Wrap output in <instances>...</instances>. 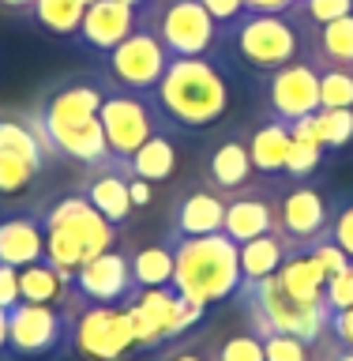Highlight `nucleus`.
Returning a JSON list of instances; mask_svg holds the SVG:
<instances>
[{
  "mask_svg": "<svg viewBox=\"0 0 353 361\" xmlns=\"http://www.w3.org/2000/svg\"><path fill=\"white\" fill-rule=\"evenodd\" d=\"M151 102L166 124L188 132L214 128L230 113V75L214 56H173L151 90Z\"/></svg>",
  "mask_w": 353,
  "mask_h": 361,
  "instance_id": "f257e3e1",
  "label": "nucleus"
},
{
  "mask_svg": "<svg viewBox=\"0 0 353 361\" xmlns=\"http://www.w3.org/2000/svg\"><path fill=\"white\" fill-rule=\"evenodd\" d=\"M244 275L237 259V241H230L222 230L203 237H173V290L192 305L230 301L241 293Z\"/></svg>",
  "mask_w": 353,
  "mask_h": 361,
  "instance_id": "f03ea898",
  "label": "nucleus"
},
{
  "mask_svg": "<svg viewBox=\"0 0 353 361\" xmlns=\"http://www.w3.org/2000/svg\"><path fill=\"white\" fill-rule=\"evenodd\" d=\"M237 298L244 301L248 316H252V331L256 335H267V331H286V335H297L304 343H320L327 335V320H331V309L327 301H297L282 290L278 282V271L259 282H244Z\"/></svg>",
  "mask_w": 353,
  "mask_h": 361,
  "instance_id": "7ed1b4c3",
  "label": "nucleus"
},
{
  "mask_svg": "<svg viewBox=\"0 0 353 361\" xmlns=\"http://www.w3.org/2000/svg\"><path fill=\"white\" fill-rule=\"evenodd\" d=\"M230 45L241 56V64L256 72H278L290 61L304 56V30L293 16H267V11H244L237 23H230Z\"/></svg>",
  "mask_w": 353,
  "mask_h": 361,
  "instance_id": "20e7f679",
  "label": "nucleus"
},
{
  "mask_svg": "<svg viewBox=\"0 0 353 361\" xmlns=\"http://www.w3.org/2000/svg\"><path fill=\"white\" fill-rule=\"evenodd\" d=\"M140 27L151 30L169 56H211L222 38V23L203 8V0H147Z\"/></svg>",
  "mask_w": 353,
  "mask_h": 361,
  "instance_id": "39448f33",
  "label": "nucleus"
},
{
  "mask_svg": "<svg viewBox=\"0 0 353 361\" xmlns=\"http://www.w3.org/2000/svg\"><path fill=\"white\" fill-rule=\"evenodd\" d=\"M128 320H132V331H135V346L140 354H151V350H162L166 343H173L196 327L203 320L199 305H192L188 298H180L173 286H154V290H135L128 301Z\"/></svg>",
  "mask_w": 353,
  "mask_h": 361,
  "instance_id": "423d86ee",
  "label": "nucleus"
},
{
  "mask_svg": "<svg viewBox=\"0 0 353 361\" xmlns=\"http://www.w3.org/2000/svg\"><path fill=\"white\" fill-rule=\"evenodd\" d=\"M98 121H101V128H106L109 154L120 158V162H128L154 132H166L162 128L166 117L158 113L151 94H135V90H124L117 83H106Z\"/></svg>",
  "mask_w": 353,
  "mask_h": 361,
  "instance_id": "0eeeda50",
  "label": "nucleus"
},
{
  "mask_svg": "<svg viewBox=\"0 0 353 361\" xmlns=\"http://www.w3.org/2000/svg\"><path fill=\"white\" fill-rule=\"evenodd\" d=\"M68 350H75L87 361H128L140 354L135 331L124 305H83L72 312V335Z\"/></svg>",
  "mask_w": 353,
  "mask_h": 361,
  "instance_id": "6e6552de",
  "label": "nucleus"
},
{
  "mask_svg": "<svg viewBox=\"0 0 353 361\" xmlns=\"http://www.w3.org/2000/svg\"><path fill=\"white\" fill-rule=\"evenodd\" d=\"M72 312L64 305H30L19 301L8 309V354L11 357H49L68 350Z\"/></svg>",
  "mask_w": 353,
  "mask_h": 361,
  "instance_id": "1a4fd4ad",
  "label": "nucleus"
},
{
  "mask_svg": "<svg viewBox=\"0 0 353 361\" xmlns=\"http://www.w3.org/2000/svg\"><path fill=\"white\" fill-rule=\"evenodd\" d=\"M42 226L45 230H61L83 248V256H98L106 248H117V226L109 219H101V211L90 203L83 192H68V196L53 200L42 211Z\"/></svg>",
  "mask_w": 353,
  "mask_h": 361,
  "instance_id": "9d476101",
  "label": "nucleus"
},
{
  "mask_svg": "<svg viewBox=\"0 0 353 361\" xmlns=\"http://www.w3.org/2000/svg\"><path fill=\"white\" fill-rule=\"evenodd\" d=\"M106 61H109V83H117L124 90H135V94H151L173 56L166 53V45L158 42L151 30L140 27L135 34H128L117 49H109Z\"/></svg>",
  "mask_w": 353,
  "mask_h": 361,
  "instance_id": "9b49d317",
  "label": "nucleus"
},
{
  "mask_svg": "<svg viewBox=\"0 0 353 361\" xmlns=\"http://www.w3.org/2000/svg\"><path fill=\"white\" fill-rule=\"evenodd\" d=\"M264 94H267V113L275 121L293 124V121L309 117V113L320 109V68L304 53L297 61H290L286 68L267 75Z\"/></svg>",
  "mask_w": 353,
  "mask_h": 361,
  "instance_id": "f8f14e48",
  "label": "nucleus"
},
{
  "mask_svg": "<svg viewBox=\"0 0 353 361\" xmlns=\"http://www.w3.org/2000/svg\"><path fill=\"white\" fill-rule=\"evenodd\" d=\"M135 290L140 286L132 279V264L120 248L90 256L72 275V298H79L83 305H124Z\"/></svg>",
  "mask_w": 353,
  "mask_h": 361,
  "instance_id": "ddd939ff",
  "label": "nucleus"
},
{
  "mask_svg": "<svg viewBox=\"0 0 353 361\" xmlns=\"http://www.w3.org/2000/svg\"><path fill=\"white\" fill-rule=\"evenodd\" d=\"M331 226V203L323 200L320 188L312 185H297L290 188L278 203V233L290 241V248H304L316 237L327 233Z\"/></svg>",
  "mask_w": 353,
  "mask_h": 361,
  "instance_id": "4468645a",
  "label": "nucleus"
},
{
  "mask_svg": "<svg viewBox=\"0 0 353 361\" xmlns=\"http://www.w3.org/2000/svg\"><path fill=\"white\" fill-rule=\"evenodd\" d=\"M135 30H140V8L120 4V0H94L83 11V23H79L75 38L94 53H109Z\"/></svg>",
  "mask_w": 353,
  "mask_h": 361,
  "instance_id": "2eb2a0df",
  "label": "nucleus"
},
{
  "mask_svg": "<svg viewBox=\"0 0 353 361\" xmlns=\"http://www.w3.org/2000/svg\"><path fill=\"white\" fill-rule=\"evenodd\" d=\"M128 180H132L128 162L113 158V162H106V166H94V177L87 180L83 196L101 211V219H109L113 226H124L135 211L132 196H128Z\"/></svg>",
  "mask_w": 353,
  "mask_h": 361,
  "instance_id": "dca6fc26",
  "label": "nucleus"
},
{
  "mask_svg": "<svg viewBox=\"0 0 353 361\" xmlns=\"http://www.w3.org/2000/svg\"><path fill=\"white\" fill-rule=\"evenodd\" d=\"M45 259V230L42 214H11L0 219V264L27 267Z\"/></svg>",
  "mask_w": 353,
  "mask_h": 361,
  "instance_id": "f3484780",
  "label": "nucleus"
},
{
  "mask_svg": "<svg viewBox=\"0 0 353 361\" xmlns=\"http://www.w3.org/2000/svg\"><path fill=\"white\" fill-rule=\"evenodd\" d=\"M278 230V207L264 196H237L225 203V222H222V233L230 241L244 245L252 237H264V233H275Z\"/></svg>",
  "mask_w": 353,
  "mask_h": 361,
  "instance_id": "a211bd4d",
  "label": "nucleus"
},
{
  "mask_svg": "<svg viewBox=\"0 0 353 361\" xmlns=\"http://www.w3.org/2000/svg\"><path fill=\"white\" fill-rule=\"evenodd\" d=\"M290 147H293L290 124L267 117L264 124L252 128V135H248V158H252V169L264 173V177H278L282 169H286Z\"/></svg>",
  "mask_w": 353,
  "mask_h": 361,
  "instance_id": "6ab92c4d",
  "label": "nucleus"
},
{
  "mask_svg": "<svg viewBox=\"0 0 353 361\" xmlns=\"http://www.w3.org/2000/svg\"><path fill=\"white\" fill-rule=\"evenodd\" d=\"M225 222V203L214 192L199 188L188 192L173 211V237H203V233H218Z\"/></svg>",
  "mask_w": 353,
  "mask_h": 361,
  "instance_id": "aec40b11",
  "label": "nucleus"
},
{
  "mask_svg": "<svg viewBox=\"0 0 353 361\" xmlns=\"http://www.w3.org/2000/svg\"><path fill=\"white\" fill-rule=\"evenodd\" d=\"M290 252H293V248H290V241L278 230L275 233H264V237H252V241H244V245H237V259H241L244 282H259V279L275 275V271L286 264Z\"/></svg>",
  "mask_w": 353,
  "mask_h": 361,
  "instance_id": "412c9836",
  "label": "nucleus"
},
{
  "mask_svg": "<svg viewBox=\"0 0 353 361\" xmlns=\"http://www.w3.org/2000/svg\"><path fill=\"white\" fill-rule=\"evenodd\" d=\"M278 282L290 298L309 301V305L323 301V290H327V275L320 271V264H316L309 252H301V248H293L286 256V264L278 267Z\"/></svg>",
  "mask_w": 353,
  "mask_h": 361,
  "instance_id": "4be33fe9",
  "label": "nucleus"
},
{
  "mask_svg": "<svg viewBox=\"0 0 353 361\" xmlns=\"http://www.w3.org/2000/svg\"><path fill=\"white\" fill-rule=\"evenodd\" d=\"M19 298L30 305H64L72 298V282H68L53 264H27L19 267Z\"/></svg>",
  "mask_w": 353,
  "mask_h": 361,
  "instance_id": "5701e85b",
  "label": "nucleus"
},
{
  "mask_svg": "<svg viewBox=\"0 0 353 361\" xmlns=\"http://www.w3.org/2000/svg\"><path fill=\"white\" fill-rule=\"evenodd\" d=\"M128 169H132V177H140V180H169L173 177V169H177V147L173 140H169L166 132H154L151 140H147L140 151H135L128 158Z\"/></svg>",
  "mask_w": 353,
  "mask_h": 361,
  "instance_id": "b1692460",
  "label": "nucleus"
},
{
  "mask_svg": "<svg viewBox=\"0 0 353 361\" xmlns=\"http://www.w3.org/2000/svg\"><path fill=\"white\" fill-rule=\"evenodd\" d=\"M312 61L316 64H349L353 68V16H342L323 27H312Z\"/></svg>",
  "mask_w": 353,
  "mask_h": 361,
  "instance_id": "393cba45",
  "label": "nucleus"
},
{
  "mask_svg": "<svg viewBox=\"0 0 353 361\" xmlns=\"http://www.w3.org/2000/svg\"><path fill=\"white\" fill-rule=\"evenodd\" d=\"M252 158H248V143L241 140H225L214 147L211 154V180L218 188H244L248 177H252Z\"/></svg>",
  "mask_w": 353,
  "mask_h": 361,
  "instance_id": "a878e982",
  "label": "nucleus"
},
{
  "mask_svg": "<svg viewBox=\"0 0 353 361\" xmlns=\"http://www.w3.org/2000/svg\"><path fill=\"white\" fill-rule=\"evenodd\" d=\"M132 264V279L140 290H154V286H173V245H147L135 248L128 256Z\"/></svg>",
  "mask_w": 353,
  "mask_h": 361,
  "instance_id": "bb28decb",
  "label": "nucleus"
},
{
  "mask_svg": "<svg viewBox=\"0 0 353 361\" xmlns=\"http://www.w3.org/2000/svg\"><path fill=\"white\" fill-rule=\"evenodd\" d=\"M83 11H87L83 0H34L30 4L34 23L45 27L53 38H75L79 23H83Z\"/></svg>",
  "mask_w": 353,
  "mask_h": 361,
  "instance_id": "cd10ccee",
  "label": "nucleus"
},
{
  "mask_svg": "<svg viewBox=\"0 0 353 361\" xmlns=\"http://www.w3.org/2000/svg\"><path fill=\"white\" fill-rule=\"evenodd\" d=\"M0 151H8V154H19V158H27V162H34V166H45V147H42V140L34 135V128L30 124H23V121H16V117H0Z\"/></svg>",
  "mask_w": 353,
  "mask_h": 361,
  "instance_id": "c85d7f7f",
  "label": "nucleus"
},
{
  "mask_svg": "<svg viewBox=\"0 0 353 361\" xmlns=\"http://www.w3.org/2000/svg\"><path fill=\"white\" fill-rule=\"evenodd\" d=\"M316 68H320V109H353V68L349 64H316Z\"/></svg>",
  "mask_w": 353,
  "mask_h": 361,
  "instance_id": "c756f323",
  "label": "nucleus"
},
{
  "mask_svg": "<svg viewBox=\"0 0 353 361\" xmlns=\"http://www.w3.org/2000/svg\"><path fill=\"white\" fill-rule=\"evenodd\" d=\"M290 16L301 23V30L323 27V23H335V19H342V16H353V0H297V8H293Z\"/></svg>",
  "mask_w": 353,
  "mask_h": 361,
  "instance_id": "7c9ffc66",
  "label": "nucleus"
},
{
  "mask_svg": "<svg viewBox=\"0 0 353 361\" xmlns=\"http://www.w3.org/2000/svg\"><path fill=\"white\" fill-rule=\"evenodd\" d=\"M316 128H320V143L342 151L353 140V109H316Z\"/></svg>",
  "mask_w": 353,
  "mask_h": 361,
  "instance_id": "2f4dec72",
  "label": "nucleus"
},
{
  "mask_svg": "<svg viewBox=\"0 0 353 361\" xmlns=\"http://www.w3.org/2000/svg\"><path fill=\"white\" fill-rule=\"evenodd\" d=\"M264 338V357L267 361H312V343L286 331H267Z\"/></svg>",
  "mask_w": 353,
  "mask_h": 361,
  "instance_id": "473e14b6",
  "label": "nucleus"
},
{
  "mask_svg": "<svg viewBox=\"0 0 353 361\" xmlns=\"http://www.w3.org/2000/svg\"><path fill=\"white\" fill-rule=\"evenodd\" d=\"M211 361H267L264 357V338L256 331H237L230 338H222Z\"/></svg>",
  "mask_w": 353,
  "mask_h": 361,
  "instance_id": "72a5a7b5",
  "label": "nucleus"
},
{
  "mask_svg": "<svg viewBox=\"0 0 353 361\" xmlns=\"http://www.w3.org/2000/svg\"><path fill=\"white\" fill-rule=\"evenodd\" d=\"M34 177H38V166L34 162L0 151V196H16V192H23Z\"/></svg>",
  "mask_w": 353,
  "mask_h": 361,
  "instance_id": "f704fd0d",
  "label": "nucleus"
},
{
  "mask_svg": "<svg viewBox=\"0 0 353 361\" xmlns=\"http://www.w3.org/2000/svg\"><path fill=\"white\" fill-rule=\"evenodd\" d=\"M301 252H309V256L316 259V264H320V271H323L327 279L342 275V271H346V267L353 264V259H349V256H346L342 248H338V245H335V241H331V237H327V233H323V237H316L312 245H304Z\"/></svg>",
  "mask_w": 353,
  "mask_h": 361,
  "instance_id": "c9c22d12",
  "label": "nucleus"
},
{
  "mask_svg": "<svg viewBox=\"0 0 353 361\" xmlns=\"http://www.w3.org/2000/svg\"><path fill=\"white\" fill-rule=\"evenodd\" d=\"M327 237H331V241L353 259V196L342 200L338 207H331V226H327Z\"/></svg>",
  "mask_w": 353,
  "mask_h": 361,
  "instance_id": "e433bc0d",
  "label": "nucleus"
},
{
  "mask_svg": "<svg viewBox=\"0 0 353 361\" xmlns=\"http://www.w3.org/2000/svg\"><path fill=\"white\" fill-rule=\"evenodd\" d=\"M320 158H323V147H316V143H297V140H293V147H290V158H286V169H282V173L293 177V180H301V177L316 173Z\"/></svg>",
  "mask_w": 353,
  "mask_h": 361,
  "instance_id": "4c0bfd02",
  "label": "nucleus"
},
{
  "mask_svg": "<svg viewBox=\"0 0 353 361\" xmlns=\"http://www.w3.org/2000/svg\"><path fill=\"white\" fill-rule=\"evenodd\" d=\"M323 301H327V309H331V312H338V309H353V264L342 271V275L327 279Z\"/></svg>",
  "mask_w": 353,
  "mask_h": 361,
  "instance_id": "58836bf2",
  "label": "nucleus"
},
{
  "mask_svg": "<svg viewBox=\"0 0 353 361\" xmlns=\"http://www.w3.org/2000/svg\"><path fill=\"white\" fill-rule=\"evenodd\" d=\"M23 298H19V267H8L0 264V309H16Z\"/></svg>",
  "mask_w": 353,
  "mask_h": 361,
  "instance_id": "ea45409f",
  "label": "nucleus"
},
{
  "mask_svg": "<svg viewBox=\"0 0 353 361\" xmlns=\"http://www.w3.org/2000/svg\"><path fill=\"white\" fill-rule=\"evenodd\" d=\"M327 335H331L338 346H353V309L331 312V320H327Z\"/></svg>",
  "mask_w": 353,
  "mask_h": 361,
  "instance_id": "a19ab883",
  "label": "nucleus"
},
{
  "mask_svg": "<svg viewBox=\"0 0 353 361\" xmlns=\"http://www.w3.org/2000/svg\"><path fill=\"white\" fill-rule=\"evenodd\" d=\"M203 8H207L211 16L222 23V27H230V23H237V19H241L244 11H248L244 0H203Z\"/></svg>",
  "mask_w": 353,
  "mask_h": 361,
  "instance_id": "79ce46f5",
  "label": "nucleus"
},
{
  "mask_svg": "<svg viewBox=\"0 0 353 361\" xmlns=\"http://www.w3.org/2000/svg\"><path fill=\"white\" fill-rule=\"evenodd\" d=\"M248 11H267V16H290L297 0H244Z\"/></svg>",
  "mask_w": 353,
  "mask_h": 361,
  "instance_id": "37998d69",
  "label": "nucleus"
},
{
  "mask_svg": "<svg viewBox=\"0 0 353 361\" xmlns=\"http://www.w3.org/2000/svg\"><path fill=\"white\" fill-rule=\"evenodd\" d=\"M128 196H132V207H147V203L154 200V188H151V180H140V177H132V180H128Z\"/></svg>",
  "mask_w": 353,
  "mask_h": 361,
  "instance_id": "c03bdc74",
  "label": "nucleus"
},
{
  "mask_svg": "<svg viewBox=\"0 0 353 361\" xmlns=\"http://www.w3.org/2000/svg\"><path fill=\"white\" fill-rule=\"evenodd\" d=\"M0 354H8V312L0 309Z\"/></svg>",
  "mask_w": 353,
  "mask_h": 361,
  "instance_id": "a18cd8bd",
  "label": "nucleus"
},
{
  "mask_svg": "<svg viewBox=\"0 0 353 361\" xmlns=\"http://www.w3.org/2000/svg\"><path fill=\"white\" fill-rule=\"evenodd\" d=\"M34 0H0V8H8V11H30Z\"/></svg>",
  "mask_w": 353,
  "mask_h": 361,
  "instance_id": "49530a36",
  "label": "nucleus"
},
{
  "mask_svg": "<svg viewBox=\"0 0 353 361\" xmlns=\"http://www.w3.org/2000/svg\"><path fill=\"white\" fill-rule=\"evenodd\" d=\"M331 361H353V346H338L331 354Z\"/></svg>",
  "mask_w": 353,
  "mask_h": 361,
  "instance_id": "de8ad7c7",
  "label": "nucleus"
},
{
  "mask_svg": "<svg viewBox=\"0 0 353 361\" xmlns=\"http://www.w3.org/2000/svg\"><path fill=\"white\" fill-rule=\"evenodd\" d=\"M169 361H207V357H199V354H173Z\"/></svg>",
  "mask_w": 353,
  "mask_h": 361,
  "instance_id": "09e8293b",
  "label": "nucleus"
},
{
  "mask_svg": "<svg viewBox=\"0 0 353 361\" xmlns=\"http://www.w3.org/2000/svg\"><path fill=\"white\" fill-rule=\"evenodd\" d=\"M120 4H132V8H143L147 0H120Z\"/></svg>",
  "mask_w": 353,
  "mask_h": 361,
  "instance_id": "8fccbe9b",
  "label": "nucleus"
},
{
  "mask_svg": "<svg viewBox=\"0 0 353 361\" xmlns=\"http://www.w3.org/2000/svg\"><path fill=\"white\" fill-rule=\"evenodd\" d=\"M83 4H87V8H90V4H94V0H83Z\"/></svg>",
  "mask_w": 353,
  "mask_h": 361,
  "instance_id": "3c124183",
  "label": "nucleus"
}]
</instances>
